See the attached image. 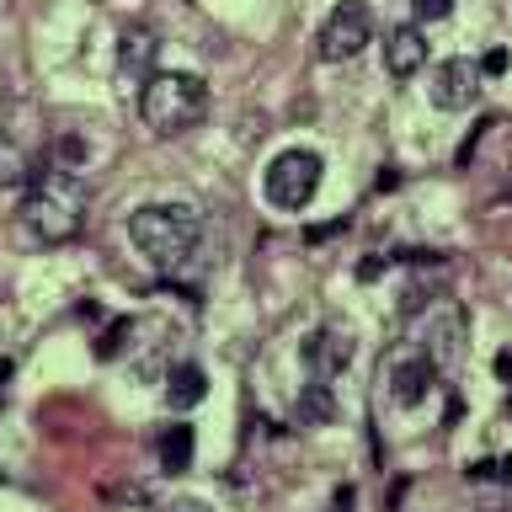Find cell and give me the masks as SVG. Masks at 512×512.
I'll use <instances>...</instances> for the list:
<instances>
[{
	"label": "cell",
	"mask_w": 512,
	"mask_h": 512,
	"mask_svg": "<svg viewBox=\"0 0 512 512\" xmlns=\"http://www.w3.org/2000/svg\"><path fill=\"white\" fill-rule=\"evenodd\" d=\"M128 240H134L160 272H182L192 256H198L203 214L192 203H144L128 214Z\"/></svg>",
	"instance_id": "obj_1"
},
{
	"label": "cell",
	"mask_w": 512,
	"mask_h": 512,
	"mask_svg": "<svg viewBox=\"0 0 512 512\" xmlns=\"http://www.w3.org/2000/svg\"><path fill=\"white\" fill-rule=\"evenodd\" d=\"M86 182L70 171V166H48L27 182V198H22V224L48 246L59 240H75L80 224H86Z\"/></svg>",
	"instance_id": "obj_2"
},
{
	"label": "cell",
	"mask_w": 512,
	"mask_h": 512,
	"mask_svg": "<svg viewBox=\"0 0 512 512\" xmlns=\"http://www.w3.org/2000/svg\"><path fill=\"white\" fill-rule=\"evenodd\" d=\"M139 112L155 134H182L208 112V86L187 70H155L139 91Z\"/></svg>",
	"instance_id": "obj_3"
},
{
	"label": "cell",
	"mask_w": 512,
	"mask_h": 512,
	"mask_svg": "<svg viewBox=\"0 0 512 512\" xmlns=\"http://www.w3.org/2000/svg\"><path fill=\"white\" fill-rule=\"evenodd\" d=\"M262 187H267V198L278 208H304L315 198V187H320V155L315 150H283L267 166Z\"/></svg>",
	"instance_id": "obj_4"
},
{
	"label": "cell",
	"mask_w": 512,
	"mask_h": 512,
	"mask_svg": "<svg viewBox=\"0 0 512 512\" xmlns=\"http://www.w3.org/2000/svg\"><path fill=\"white\" fill-rule=\"evenodd\" d=\"M368 43H374V16H368L363 0H342L326 16V27H320V59H331V64L358 59Z\"/></svg>",
	"instance_id": "obj_5"
},
{
	"label": "cell",
	"mask_w": 512,
	"mask_h": 512,
	"mask_svg": "<svg viewBox=\"0 0 512 512\" xmlns=\"http://www.w3.org/2000/svg\"><path fill=\"white\" fill-rule=\"evenodd\" d=\"M427 96H432V107H443V112L475 107L480 102V64L475 59H443L438 70L427 75Z\"/></svg>",
	"instance_id": "obj_6"
},
{
	"label": "cell",
	"mask_w": 512,
	"mask_h": 512,
	"mask_svg": "<svg viewBox=\"0 0 512 512\" xmlns=\"http://www.w3.org/2000/svg\"><path fill=\"white\" fill-rule=\"evenodd\" d=\"M422 64H427V38H422V27L406 22V27H390V32H384V70H390L395 80L416 75Z\"/></svg>",
	"instance_id": "obj_7"
},
{
	"label": "cell",
	"mask_w": 512,
	"mask_h": 512,
	"mask_svg": "<svg viewBox=\"0 0 512 512\" xmlns=\"http://www.w3.org/2000/svg\"><path fill=\"white\" fill-rule=\"evenodd\" d=\"M432 384H438V363H432L427 352L400 358V363L390 368V395L400 400V406H422V400L432 395Z\"/></svg>",
	"instance_id": "obj_8"
},
{
	"label": "cell",
	"mask_w": 512,
	"mask_h": 512,
	"mask_svg": "<svg viewBox=\"0 0 512 512\" xmlns=\"http://www.w3.org/2000/svg\"><path fill=\"white\" fill-rule=\"evenodd\" d=\"M304 363H310L315 379H336L352 363V336L347 331H315L304 342Z\"/></svg>",
	"instance_id": "obj_9"
},
{
	"label": "cell",
	"mask_w": 512,
	"mask_h": 512,
	"mask_svg": "<svg viewBox=\"0 0 512 512\" xmlns=\"http://www.w3.org/2000/svg\"><path fill=\"white\" fill-rule=\"evenodd\" d=\"M464 336H470V320H464V310H443L438 320H427V342H422V352L432 363H454L459 352H464Z\"/></svg>",
	"instance_id": "obj_10"
},
{
	"label": "cell",
	"mask_w": 512,
	"mask_h": 512,
	"mask_svg": "<svg viewBox=\"0 0 512 512\" xmlns=\"http://www.w3.org/2000/svg\"><path fill=\"white\" fill-rule=\"evenodd\" d=\"M208 395V374L198 363H176L171 368V379H166V400L176 411H187V406H198V400Z\"/></svg>",
	"instance_id": "obj_11"
},
{
	"label": "cell",
	"mask_w": 512,
	"mask_h": 512,
	"mask_svg": "<svg viewBox=\"0 0 512 512\" xmlns=\"http://www.w3.org/2000/svg\"><path fill=\"white\" fill-rule=\"evenodd\" d=\"M118 64L150 80V64H155V32H150V27H128V32H123V48H118Z\"/></svg>",
	"instance_id": "obj_12"
},
{
	"label": "cell",
	"mask_w": 512,
	"mask_h": 512,
	"mask_svg": "<svg viewBox=\"0 0 512 512\" xmlns=\"http://www.w3.org/2000/svg\"><path fill=\"white\" fill-rule=\"evenodd\" d=\"M331 416H336L331 384H326V379H310V384L299 390V422H304V427H326Z\"/></svg>",
	"instance_id": "obj_13"
},
{
	"label": "cell",
	"mask_w": 512,
	"mask_h": 512,
	"mask_svg": "<svg viewBox=\"0 0 512 512\" xmlns=\"http://www.w3.org/2000/svg\"><path fill=\"white\" fill-rule=\"evenodd\" d=\"M38 166H32V155L16 144L11 134H0V187H27Z\"/></svg>",
	"instance_id": "obj_14"
},
{
	"label": "cell",
	"mask_w": 512,
	"mask_h": 512,
	"mask_svg": "<svg viewBox=\"0 0 512 512\" xmlns=\"http://www.w3.org/2000/svg\"><path fill=\"white\" fill-rule=\"evenodd\" d=\"M160 464H166L171 475H187L192 470V427H166V438H160Z\"/></svg>",
	"instance_id": "obj_15"
},
{
	"label": "cell",
	"mask_w": 512,
	"mask_h": 512,
	"mask_svg": "<svg viewBox=\"0 0 512 512\" xmlns=\"http://www.w3.org/2000/svg\"><path fill=\"white\" fill-rule=\"evenodd\" d=\"M464 475L470 480H512V459H475Z\"/></svg>",
	"instance_id": "obj_16"
},
{
	"label": "cell",
	"mask_w": 512,
	"mask_h": 512,
	"mask_svg": "<svg viewBox=\"0 0 512 512\" xmlns=\"http://www.w3.org/2000/svg\"><path fill=\"white\" fill-rule=\"evenodd\" d=\"M128 331H134V326H128V320H112V326H107V336H102V342H96V358H112V352L123 347V336H128Z\"/></svg>",
	"instance_id": "obj_17"
},
{
	"label": "cell",
	"mask_w": 512,
	"mask_h": 512,
	"mask_svg": "<svg viewBox=\"0 0 512 512\" xmlns=\"http://www.w3.org/2000/svg\"><path fill=\"white\" fill-rule=\"evenodd\" d=\"M454 11V0H416V22H443Z\"/></svg>",
	"instance_id": "obj_18"
},
{
	"label": "cell",
	"mask_w": 512,
	"mask_h": 512,
	"mask_svg": "<svg viewBox=\"0 0 512 512\" xmlns=\"http://www.w3.org/2000/svg\"><path fill=\"white\" fill-rule=\"evenodd\" d=\"M507 70V48H491L486 59H480V75H502Z\"/></svg>",
	"instance_id": "obj_19"
},
{
	"label": "cell",
	"mask_w": 512,
	"mask_h": 512,
	"mask_svg": "<svg viewBox=\"0 0 512 512\" xmlns=\"http://www.w3.org/2000/svg\"><path fill=\"white\" fill-rule=\"evenodd\" d=\"M384 267H390V256H368V262L358 267V278H363V283H374V278H379Z\"/></svg>",
	"instance_id": "obj_20"
},
{
	"label": "cell",
	"mask_w": 512,
	"mask_h": 512,
	"mask_svg": "<svg viewBox=\"0 0 512 512\" xmlns=\"http://www.w3.org/2000/svg\"><path fill=\"white\" fill-rule=\"evenodd\" d=\"M166 512H214V507H208V502H198V496H176V502H171Z\"/></svg>",
	"instance_id": "obj_21"
},
{
	"label": "cell",
	"mask_w": 512,
	"mask_h": 512,
	"mask_svg": "<svg viewBox=\"0 0 512 512\" xmlns=\"http://www.w3.org/2000/svg\"><path fill=\"white\" fill-rule=\"evenodd\" d=\"M331 512H352V486H342V491H336V502H331Z\"/></svg>",
	"instance_id": "obj_22"
},
{
	"label": "cell",
	"mask_w": 512,
	"mask_h": 512,
	"mask_svg": "<svg viewBox=\"0 0 512 512\" xmlns=\"http://www.w3.org/2000/svg\"><path fill=\"white\" fill-rule=\"evenodd\" d=\"M496 374H502V379H512V352H502V358H496Z\"/></svg>",
	"instance_id": "obj_23"
},
{
	"label": "cell",
	"mask_w": 512,
	"mask_h": 512,
	"mask_svg": "<svg viewBox=\"0 0 512 512\" xmlns=\"http://www.w3.org/2000/svg\"><path fill=\"white\" fill-rule=\"evenodd\" d=\"M486 512H512V507H486Z\"/></svg>",
	"instance_id": "obj_24"
}]
</instances>
